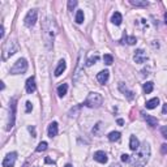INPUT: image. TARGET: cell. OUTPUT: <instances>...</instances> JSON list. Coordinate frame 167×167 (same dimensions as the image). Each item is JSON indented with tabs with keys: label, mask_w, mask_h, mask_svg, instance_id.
<instances>
[{
	"label": "cell",
	"mask_w": 167,
	"mask_h": 167,
	"mask_svg": "<svg viewBox=\"0 0 167 167\" xmlns=\"http://www.w3.org/2000/svg\"><path fill=\"white\" fill-rule=\"evenodd\" d=\"M17 50H18L17 42L11 41V39H9V41L4 44V47H3V59L5 60L7 58L12 56L13 54H16V52H17Z\"/></svg>",
	"instance_id": "5b68a950"
},
{
	"label": "cell",
	"mask_w": 167,
	"mask_h": 167,
	"mask_svg": "<svg viewBox=\"0 0 167 167\" xmlns=\"http://www.w3.org/2000/svg\"><path fill=\"white\" fill-rule=\"evenodd\" d=\"M28 71V61L25 59H18L11 68V74H22Z\"/></svg>",
	"instance_id": "8992f818"
},
{
	"label": "cell",
	"mask_w": 167,
	"mask_h": 167,
	"mask_svg": "<svg viewBox=\"0 0 167 167\" xmlns=\"http://www.w3.org/2000/svg\"><path fill=\"white\" fill-rule=\"evenodd\" d=\"M37 16H38L37 9H31V11H29L28 15H26V17H25V20H24V24L28 26V28L34 26V24L37 22Z\"/></svg>",
	"instance_id": "52a82bcc"
},
{
	"label": "cell",
	"mask_w": 167,
	"mask_h": 167,
	"mask_svg": "<svg viewBox=\"0 0 167 167\" xmlns=\"http://www.w3.org/2000/svg\"><path fill=\"white\" fill-rule=\"evenodd\" d=\"M150 145L148 142H144L141 146L139 148L137 153L135 155L131 158L129 163L132 165V167H144L146 163L149 162V158H150Z\"/></svg>",
	"instance_id": "7a4b0ae2"
},
{
	"label": "cell",
	"mask_w": 167,
	"mask_h": 167,
	"mask_svg": "<svg viewBox=\"0 0 167 167\" xmlns=\"http://www.w3.org/2000/svg\"><path fill=\"white\" fill-rule=\"evenodd\" d=\"M144 93L145 94H150L153 91V89H154V85H153V82H146L144 84Z\"/></svg>",
	"instance_id": "603a6c76"
},
{
	"label": "cell",
	"mask_w": 167,
	"mask_h": 167,
	"mask_svg": "<svg viewBox=\"0 0 167 167\" xmlns=\"http://www.w3.org/2000/svg\"><path fill=\"white\" fill-rule=\"evenodd\" d=\"M122 161H123V162H125V163H127V162H129V161H131V155H128V154H123V155H122Z\"/></svg>",
	"instance_id": "836d02e7"
},
{
	"label": "cell",
	"mask_w": 167,
	"mask_h": 167,
	"mask_svg": "<svg viewBox=\"0 0 167 167\" xmlns=\"http://www.w3.org/2000/svg\"><path fill=\"white\" fill-rule=\"evenodd\" d=\"M103 61H104V64L111 65V64L114 63V58L111 56L110 54H106V55H104V56H103Z\"/></svg>",
	"instance_id": "4316f807"
},
{
	"label": "cell",
	"mask_w": 167,
	"mask_h": 167,
	"mask_svg": "<svg viewBox=\"0 0 167 167\" xmlns=\"http://www.w3.org/2000/svg\"><path fill=\"white\" fill-rule=\"evenodd\" d=\"M109 77H110V72L109 71H101L99 73L97 74V80L99 81L101 84H106L109 81Z\"/></svg>",
	"instance_id": "7c38bea8"
},
{
	"label": "cell",
	"mask_w": 167,
	"mask_h": 167,
	"mask_svg": "<svg viewBox=\"0 0 167 167\" xmlns=\"http://www.w3.org/2000/svg\"><path fill=\"white\" fill-rule=\"evenodd\" d=\"M144 119L146 120V123H148L150 127H157V124H158V119L154 116H152V115H148V114L144 115Z\"/></svg>",
	"instance_id": "2e32d148"
},
{
	"label": "cell",
	"mask_w": 167,
	"mask_h": 167,
	"mask_svg": "<svg viewBox=\"0 0 167 167\" xmlns=\"http://www.w3.org/2000/svg\"><path fill=\"white\" fill-rule=\"evenodd\" d=\"M161 152H162V154H166V153H167V144H162Z\"/></svg>",
	"instance_id": "e575fe53"
},
{
	"label": "cell",
	"mask_w": 167,
	"mask_h": 167,
	"mask_svg": "<svg viewBox=\"0 0 167 167\" xmlns=\"http://www.w3.org/2000/svg\"><path fill=\"white\" fill-rule=\"evenodd\" d=\"M102 103H103V98L99 93H90L84 102L85 106L89 107V109H98V107H101Z\"/></svg>",
	"instance_id": "3957f363"
},
{
	"label": "cell",
	"mask_w": 167,
	"mask_h": 167,
	"mask_svg": "<svg viewBox=\"0 0 167 167\" xmlns=\"http://www.w3.org/2000/svg\"><path fill=\"white\" fill-rule=\"evenodd\" d=\"M29 132L33 135V137H37V135H35V129H34V127H29Z\"/></svg>",
	"instance_id": "d590c367"
},
{
	"label": "cell",
	"mask_w": 167,
	"mask_h": 167,
	"mask_svg": "<svg viewBox=\"0 0 167 167\" xmlns=\"http://www.w3.org/2000/svg\"><path fill=\"white\" fill-rule=\"evenodd\" d=\"M65 167H73L72 165H65Z\"/></svg>",
	"instance_id": "ee69618b"
},
{
	"label": "cell",
	"mask_w": 167,
	"mask_h": 167,
	"mask_svg": "<svg viewBox=\"0 0 167 167\" xmlns=\"http://www.w3.org/2000/svg\"><path fill=\"white\" fill-rule=\"evenodd\" d=\"M159 104V99L158 98H153V99H150V101H148L146 102V109H149V110H153V109H155L157 106Z\"/></svg>",
	"instance_id": "ffe728a7"
},
{
	"label": "cell",
	"mask_w": 167,
	"mask_h": 167,
	"mask_svg": "<svg viewBox=\"0 0 167 167\" xmlns=\"http://www.w3.org/2000/svg\"><path fill=\"white\" fill-rule=\"evenodd\" d=\"M25 89H26V93H29V94L34 93V91L37 90V85H35V78L34 77L28 78V81H26V84H25Z\"/></svg>",
	"instance_id": "9c48e42d"
},
{
	"label": "cell",
	"mask_w": 167,
	"mask_h": 167,
	"mask_svg": "<svg viewBox=\"0 0 167 167\" xmlns=\"http://www.w3.org/2000/svg\"><path fill=\"white\" fill-rule=\"evenodd\" d=\"M128 43V44H135L136 42H137V39L136 37H127L125 34H124V37L122 38V41H120V43Z\"/></svg>",
	"instance_id": "7402d4cb"
},
{
	"label": "cell",
	"mask_w": 167,
	"mask_h": 167,
	"mask_svg": "<svg viewBox=\"0 0 167 167\" xmlns=\"http://www.w3.org/2000/svg\"><path fill=\"white\" fill-rule=\"evenodd\" d=\"M76 22L77 24H82L84 22V12L82 11H77V13H76Z\"/></svg>",
	"instance_id": "484cf974"
},
{
	"label": "cell",
	"mask_w": 167,
	"mask_h": 167,
	"mask_svg": "<svg viewBox=\"0 0 167 167\" xmlns=\"http://www.w3.org/2000/svg\"><path fill=\"white\" fill-rule=\"evenodd\" d=\"M117 124H119V125H123V124H124V120H123V119H117Z\"/></svg>",
	"instance_id": "f35d334b"
},
{
	"label": "cell",
	"mask_w": 167,
	"mask_h": 167,
	"mask_svg": "<svg viewBox=\"0 0 167 167\" xmlns=\"http://www.w3.org/2000/svg\"><path fill=\"white\" fill-rule=\"evenodd\" d=\"M31 110H33V104L31 102H26V112H31Z\"/></svg>",
	"instance_id": "1f68e13d"
},
{
	"label": "cell",
	"mask_w": 167,
	"mask_h": 167,
	"mask_svg": "<svg viewBox=\"0 0 167 167\" xmlns=\"http://www.w3.org/2000/svg\"><path fill=\"white\" fill-rule=\"evenodd\" d=\"M58 34V25L56 21H55L52 17H47L43 21V25H42V35H43V41L46 47L50 50L54 44V39Z\"/></svg>",
	"instance_id": "6da1fadb"
},
{
	"label": "cell",
	"mask_w": 167,
	"mask_h": 167,
	"mask_svg": "<svg viewBox=\"0 0 167 167\" xmlns=\"http://www.w3.org/2000/svg\"><path fill=\"white\" fill-rule=\"evenodd\" d=\"M129 3L133 7H141V8L149 7V1H146V0H129Z\"/></svg>",
	"instance_id": "ac0fdd59"
},
{
	"label": "cell",
	"mask_w": 167,
	"mask_h": 167,
	"mask_svg": "<svg viewBox=\"0 0 167 167\" xmlns=\"http://www.w3.org/2000/svg\"><path fill=\"white\" fill-rule=\"evenodd\" d=\"M47 149V142L46 141H42V142H39V145L37 146V152H44V150Z\"/></svg>",
	"instance_id": "83f0119b"
},
{
	"label": "cell",
	"mask_w": 167,
	"mask_h": 167,
	"mask_svg": "<svg viewBox=\"0 0 167 167\" xmlns=\"http://www.w3.org/2000/svg\"><path fill=\"white\" fill-rule=\"evenodd\" d=\"M140 148V142L139 140H137L136 136H131V140H129V149L133 150V152H136L137 149Z\"/></svg>",
	"instance_id": "9a60e30c"
},
{
	"label": "cell",
	"mask_w": 167,
	"mask_h": 167,
	"mask_svg": "<svg viewBox=\"0 0 167 167\" xmlns=\"http://www.w3.org/2000/svg\"><path fill=\"white\" fill-rule=\"evenodd\" d=\"M16 107H17V99L12 98L9 102V115H8V123H7L5 129L11 131L15 125V119H16Z\"/></svg>",
	"instance_id": "277c9868"
},
{
	"label": "cell",
	"mask_w": 167,
	"mask_h": 167,
	"mask_svg": "<svg viewBox=\"0 0 167 167\" xmlns=\"http://www.w3.org/2000/svg\"><path fill=\"white\" fill-rule=\"evenodd\" d=\"M165 24L167 25V12L165 13Z\"/></svg>",
	"instance_id": "b9f144b4"
},
{
	"label": "cell",
	"mask_w": 167,
	"mask_h": 167,
	"mask_svg": "<svg viewBox=\"0 0 167 167\" xmlns=\"http://www.w3.org/2000/svg\"><path fill=\"white\" fill-rule=\"evenodd\" d=\"M16 159H17V153L16 152H12L9 154H7L3 159V167H13L16 163Z\"/></svg>",
	"instance_id": "ba28073f"
},
{
	"label": "cell",
	"mask_w": 167,
	"mask_h": 167,
	"mask_svg": "<svg viewBox=\"0 0 167 167\" xmlns=\"http://www.w3.org/2000/svg\"><path fill=\"white\" fill-rule=\"evenodd\" d=\"M4 37V25H1V30H0V38Z\"/></svg>",
	"instance_id": "8d00e7d4"
},
{
	"label": "cell",
	"mask_w": 167,
	"mask_h": 167,
	"mask_svg": "<svg viewBox=\"0 0 167 167\" xmlns=\"http://www.w3.org/2000/svg\"><path fill=\"white\" fill-rule=\"evenodd\" d=\"M80 109H81L80 106H76V107H74V109H72V110L69 111V116H71V117H73V116H77L76 114L78 112V111H80Z\"/></svg>",
	"instance_id": "f546056e"
},
{
	"label": "cell",
	"mask_w": 167,
	"mask_h": 167,
	"mask_svg": "<svg viewBox=\"0 0 167 167\" xmlns=\"http://www.w3.org/2000/svg\"><path fill=\"white\" fill-rule=\"evenodd\" d=\"M161 133H162V136L165 137V139H167V125L162 127V128H161Z\"/></svg>",
	"instance_id": "d6a6232c"
},
{
	"label": "cell",
	"mask_w": 167,
	"mask_h": 167,
	"mask_svg": "<svg viewBox=\"0 0 167 167\" xmlns=\"http://www.w3.org/2000/svg\"><path fill=\"white\" fill-rule=\"evenodd\" d=\"M46 163H54V161H51L50 158H46Z\"/></svg>",
	"instance_id": "60d3db41"
},
{
	"label": "cell",
	"mask_w": 167,
	"mask_h": 167,
	"mask_svg": "<svg viewBox=\"0 0 167 167\" xmlns=\"http://www.w3.org/2000/svg\"><path fill=\"white\" fill-rule=\"evenodd\" d=\"M76 7H77L76 0H69V1H68V9H69V11H73Z\"/></svg>",
	"instance_id": "f1b7e54d"
},
{
	"label": "cell",
	"mask_w": 167,
	"mask_h": 167,
	"mask_svg": "<svg viewBox=\"0 0 167 167\" xmlns=\"http://www.w3.org/2000/svg\"><path fill=\"white\" fill-rule=\"evenodd\" d=\"M48 136L51 137H55V136H58V132H59V129H58V123L56 122H52L50 125H48Z\"/></svg>",
	"instance_id": "4fadbf2b"
},
{
	"label": "cell",
	"mask_w": 167,
	"mask_h": 167,
	"mask_svg": "<svg viewBox=\"0 0 167 167\" xmlns=\"http://www.w3.org/2000/svg\"><path fill=\"white\" fill-rule=\"evenodd\" d=\"M94 159H96L97 162H99V163H107V161H109L107 154L104 152H102V150L94 153Z\"/></svg>",
	"instance_id": "8fae6325"
},
{
	"label": "cell",
	"mask_w": 167,
	"mask_h": 167,
	"mask_svg": "<svg viewBox=\"0 0 167 167\" xmlns=\"http://www.w3.org/2000/svg\"><path fill=\"white\" fill-rule=\"evenodd\" d=\"M119 90L122 91L124 96H127V98H128V99H133V97H135V96H133V91L128 90V88L124 86V84H123V82H120V84H119Z\"/></svg>",
	"instance_id": "5bb4252c"
},
{
	"label": "cell",
	"mask_w": 167,
	"mask_h": 167,
	"mask_svg": "<svg viewBox=\"0 0 167 167\" xmlns=\"http://www.w3.org/2000/svg\"><path fill=\"white\" fill-rule=\"evenodd\" d=\"M65 68H67V64H65V61H64V60H60V61H59L58 68L55 69V76H60V74L65 71Z\"/></svg>",
	"instance_id": "d6986e66"
},
{
	"label": "cell",
	"mask_w": 167,
	"mask_h": 167,
	"mask_svg": "<svg viewBox=\"0 0 167 167\" xmlns=\"http://www.w3.org/2000/svg\"><path fill=\"white\" fill-rule=\"evenodd\" d=\"M98 59H99L98 55H96V56H91L90 59H88V60H86V67H91L93 64H96L98 61Z\"/></svg>",
	"instance_id": "d4e9b609"
},
{
	"label": "cell",
	"mask_w": 167,
	"mask_h": 167,
	"mask_svg": "<svg viewBox=\"0 0 167 167\" xmlns=\"http://www.w3.org/2000/svg\"><path fill=\"white\" fill-rule=\"evenodd\" d=\"M122 21H123V16H122V13L120 12H115L112 15V17H111V22L115 24V25H120L122 24Z\"/></svg>",
	"instance_id": "e0dca14e"
},
{
	"label": "cell",
	"mask_w": 167,
	"mask_h": 167,
	"mask_svg": "<svg viewBox=\"0 0 167 167\" xmlns=\"http://www.w3.org/2000/svg\"><path fill=\"white\" fill-rule=\"evenodd\" d=\"M68 91V85L67 84H61L60 86L58 88V96L59 97H64Z\"/></svg>",
	"instance_id": "44dd1931"
},
{
	"label": "cell",
	"mask_w": 167,
	"mask_h": 167,
	"mask_svg": "<svg viewBox=\"0 0 167 167\" xmlns=\"http://www.w3.org/2000/svg\"><path fill=\"white\" fill-rule=\"evenodd\" d=\"M107 137H109V140L110 141H112V142L114 141H119L120 140V132H111Z\"/></svg>",
	"instance_id": "cb8c5ba5"
},
{
	"label": "cell",
	"mask_w": 167,
	"mask_h": 167,
	"mask_svg": "<svg viewBox=\"0 0 167 167\" xmlns=\"http://www.w3.org/2000/svg\"><path fill=\"white\" fill-rule=\"evenodd\" d=\"M102 128V123H98L96 127H94L93 128V131H91V132L94 133V135H99V129Z\"/></svg>",
	"instance_id": "4dcf8cb0"
},
{
	"label": "cell",
	"mask_w": 167,
	"mask_h": 167,
	"mask_svg": "<svg viewBox=\"0 0 167 167\" xmlns=\"http://www.w3.org/2000/svg\"><path fill=\"white\" fill-rule=\"evenodd\" d=\"M162 112L163 114H167V103L163 104V109H162Z\"/></svg>",
	"instance_id": "74e56055"
},
{
	"label": "cell",
	"mask_w": 167,
	"mask_h": 167,
	"mask_svg": "<svg viewBox=\"0 0 167 167\" xmlns=\"http://www.w3.org/2000/svg\"><path fill=\"white\" fill-rule=\"evenodd\" d=\"M22 167H29V165H28V163H25V165L22 166Z\"/></svg>",
	"instance_id": "7bdbcfd3"
},
{
	"label": "cell",
	"mask_w": 167,
	"mask_h": 167,
	"mask_svg": "<svg viewBox=\"0 0 167 167\" xmlns=\"http://www.w3.org/2000/svg\"><path fill=\"white\" fill-rule=\"evenodd\" d=\"M133 59H135V61L137 64H142V63H145V61H146L148 56H146V54L142 50H137L135 52V56H133Z\"/></svg>",
	"instance_id": "30bf717a"
},
{
	"label": "cell",
	"mask_w": 167,
	"mask_h": 167,
	"mask_svg": "<svg viewBox=\"0 0 167 167\" xmlns=\"http://www.w3.org/2000/svg\"><path fill=\"white\" fill-rule=\"evenodd\" d=\"M110 167H122V165H119V163H114V165H111Z\"/></svg>",
	"instance_id": "ab89813d"
}]
</instances>
